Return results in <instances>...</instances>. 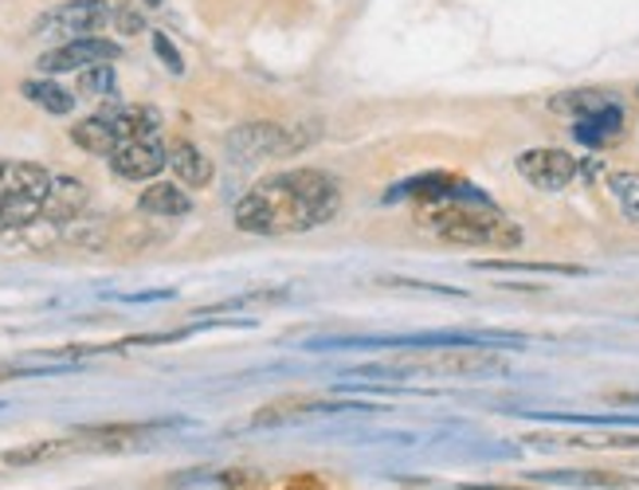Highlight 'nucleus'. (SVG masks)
<instances>
[{"instance_id":"obj_1","label":"nucleus","mask_w":639,"mask_h":490,"mask_svg":"<svg viewBox=\"0 0 639 490\" xmlns=\"http://www.w3.org/2000/svg\"><path fill=\"white\" fill-rule=\"evenodd\" d=\"M342 208L334 176L322 169H286L247 188L236 205V228L251 235H295L330 224Z\"/></svg>"},{"instance_id":"obj_2","label":"nucleus","mask_w":639,"mask_h":490,"mask_svg":"<svg viewBox=\"0 0 639 490\" xmlns=\"http://www.w3.org/2000/svg\"><path fill=\"white\" fill-rule=\"evenodd\" d=\"M428 228L459 247H494V252L521 247V228L506 220L471 185H463L452 196H440V200H428Z\"/></svg>"},{"instance_id":"obj_3","label":"nucleus","mask_w":639,"mask_h":490,"mask_svg":"<svg viewBox=\"0 0 639 490\" xmlns=\"http://www.w3.org/2000/svg\"><path fill=\"white\" fill-rule=\"evenodd\" d=\"M51 173L32 161H0V232L28 228L44 216Z\"/></svg>"},{"instance_id":"obj_4","label":"nucleus","mask_w":639,"mask_h":490,"mask_svg":"<svg viewBox=\"0 0 639 490\" xmlns=\"http://www.w3.org/2000/svg\"><path fill=\"white\" fill-rule=\"evenodd\" d=\"M369 372H435V377H491L506 372V357L491 350H443V353H408L393 362L373 365Z\"/></svg>"},{"instance_id":"obj_5","label":"nucleus","mask_w":639,"mask_h":490,"mask_svg":"<svg viewBox=\"0 0 639 490\" xmlns=\"http://www.w3.org/2000/svg\"><path fill=\"white\" fill-rule=\"evenodd\" d=\"M114 0H63L56 9L44 12L32 32L48 39H83V36H99L107 24H114Z\"/></svg>"},{"instance_id":"obj_6","label":"nucleus","mask_w":639,"mask_h":490,"mask_svg":"<svg viewBox=\"0 0 639 490\" xmlns=\"http://www.w3.org/2000/svg\"><path fill=\"white\" fill-rule=\"evenodd\" d=\"M306 142H310V137H306L303 130L279 126V122H247V126L228 134V154H232V161H239V166H251V161H263V157L295 154Z\"/></svg>"},{"instance_id":"obj_7","label":"nucleus","mask_w":639,"mask_h":490,"mask_svg":"<svg viewBox=\"0 0 639 490\" xmlns=\"http://www.w3.org/2000/svg\"><path fill=\"white\" fill-rule=\"evenodd\" d=\"M518 173H521V181H530L541 193H561V188L573 185V176L580 173V166L569 149L538 146V149L518 154Z\"/></svg>"},{"instance_id":"obj_8","label":"nucleus","mask_w":639,"mask_h":490,"mask_svg":"<svg viewBox=\"0 0 639 490\" xmlns=\"http://www.w3.org/2000/svg\"><path fill=\"white\" fill-rule=\"evenodd\" d=\"M122 56V48L107 36H83V39H67L60 48H51L40 56V71L44 75H67V71H87L95 63H114Z\"/></svg>"},{"instance_id":"obj_9","label":"nucleus","mask_w":639,"mask_h":490,"mask_svg":"<svg viewBox=\"0 0 639 490\" xmlns=\"http://www.w3.org/2000/svg\"><path fill=\"white\" fill-rule=\"evenodd\" d=\"M165 166H169V149H165V142H161V134L130 137V142H122V146L110 154V169H114L122 181H153Z\"/></svg>"},{"instance_id":"obj_10","label":"nucleus","mask_w":639,"mask_h":490,"mask_svg":"<svg viewBox=\"0 0 639 490\" xmlns=\"http://www.w3.org/2000/svg\"><path fill=\"white\" fill-rule=\"evenodd\" d=\"M83 208H87V185L75 181V176H51V188H48V200H44L40 220L67 224V220H75Z\"/></svg>"},{"instance_id":"obj_11","label":"nucleus","mask_w":639,"mask_h":490,"mask_svg":"<svg viewBox=\"0 0 639 490\" xmlns=\"http://www.w3.org/2000/svg\"><path fill=\"white\" fill-rule=\"evenodd\" d=\"M573 134H577V142H585V146H592V149L612 146V142L624 137V110H619V102H612V107L597 110V114L577 118V122H573Z\"/></svg>"},{"instance_id":"obj_12","label":"nucleus","mask_w":639,"mask_h":490,"mask_svg":"<svg viewBox=\"0 0 639 490\" xmlns=\"http://www.w3.org/2000/svg\"><path fill=\"white\" fill-rule=\"evenodd\" d=\"M169 169L177 173V181L185 188H205L212 181V161L205 157V149L193 142H177L169 146Z\"/></svg>"},{"instance_id":"obj_13","label":"nucleus","mask_w":639,"mask_h":490,"mask_svg":"<svg viewBox=\"0 0 639 490\" xmlns=\"http://www.w3.org/2000/svg\"><path fill=\"white\" fill-rule=\"evenodd\" d=\"M138 208L146 216H161V220H181V216L193 212V196L185 188L169 185V181H158L138 196Z\"/></svg>"},{"instance_id":"obj_14","label":"nucleus","mask_w":639,"mask_h":490,"mask_svg":"<svg viewBox=\"0 0 639 490\" xmlns=\"http://www.w3.org/2000/svg\"><path fill=\"white\" fill-rule=\"evenodd\" d=\"M99 114L107 118L110 126L119 130L122 142H130V137L158 134L161 130V114L153 107H122V102H114V107H102Z\"/></svg>"},{"instance_id":"obj_15","label":"nucleus","mask_w":639,"mask_h":490,"mask_svg":"<svg viewBox=\"0 0 639 490\" xmlns=\"http://www.w3.org/2000/svg\"><path fill=\"white\" fill-rule=\"evenodd\" d=\"M71 142H75L79 149H87V154H95V157H110L114 149L122 146L119 130L110 126V122H107L102 114L83 118L79 126H71Z\"/></svg>"},{"instance_id":"obj_16","label":"nucleus","mask_w":639,"mask_h":490,"mask_svg":"<svg viewBox=\"0 0 639 490\" xmlns=\"http://www.w3.org/2000/svg\"><path fill=\"white\" fill-rule=\"evenodd\" d=\"M616 98L609 95V90H565V95H553L550 98V110H557V114H569L573 122L585 114H597V110L612 107Z\"/></svg>"},{"instance_id":"obj_17","label":"nucleus","mask_w":639,"mask_h":490,"mask_svg":"<svg viewBox=\"0 0 639 490\" xmlns=\"http://www.w3.org/2000/svg\"><path fill=\"white\" fill-rule=\"evenodd\" d=\"M21 90L28 102H36V107L48 110V114H71V110H75V95L63 90L60 83H51V78H28Z\"/></svg>"},{"instance_id":"obj_18","label":"nucleus","mask_w":639,"mask_h":490,"mask_svg":"<svg viewBox=\"0 0 639 490\" xmlns=\"http://www.w3.org/2000/svg\"><path fill=\"white\" fill-rule=\"evenodd\" d=\"M475 267L499 274H585V267L573 264H526V259H479Z\"/></svg>"},{"instance_id":"obj_19","label":"nucleus","mask_w":639,"mask_h":490,"mask_svg":"<svg viewBox=\"0 0 639 490\" xmlns=\"http://www.w3.org/2000/svg\"><path fill=\"white\" fill-rule=\"evenodd\" d=\"M609 193H612V200L619 205V212H624V220L639 224V173H631V169L612 173L609 176Z\"/></svg>"},{"instance_id":"obj_20","label":"nucleus","mask_w":639,"mask_h":490,"mask_svg":"<svg viewBox=\"0 0 639 490\" xmlns=\"http://www.w3.org/2000/svg\"><path fill=\"white\" fill-rule=\"evenodd\" d=\"M114 90H119L114 63H95V68L79 71V95L83 98H110Z\"/></svg>"},{"instance_id":"obj_21","label":"nucleus","mask_w":639,"mask_h":490,"mask_svg":"<svg viewBox=\"0 0 639 490\" xmlns=\"http://www.w3.org/2000/svg\"><path fill=\"white\" fill-rule=\"evenodd\" d=\"M67 448H71V443L40 440V443H28V448L4 451V463H9V467H28V463H40V460H51V455H63Z\"/></svg>"},{"instance_id":"obj_22","label":"nucleus","mask_w":639,"mask_h":490,"mask_svg":"<svg viewBox=\"0 0 639 490\" xmlns=\"http://www.w3.org/2000/svg\"><path fill=\"white\" fill-rule=\"evenodd\" d=\"M153 51L161 56V63H165L173 75H185V59H181V51L169 44V36L165 32H153Z\"/></svg>"},{"instance_id":"obj_23","label":"nucleus","mask_w":639,"mask_h":490,"mask_svg":"<svg viewBox=\"0 0 639 490\" xmlns=\"http://www.w3.org/2000/svg\"><path fill=\"white\" fill-rule=\"evenodd\" d=\"M114 28L122 32V36H138V32H146V20H142L138 9H114Z\"/></svg>"},{"instance_id":"obj_24","label":"nucleus","mask_w":639,"mask_h":490,"mask_svg":"<svg viewBox=\"0 0 639 490\" xmlns=\"http://www.w3.org/2000/svg\"><path fill=\"white\" fill-rule=\"evenodd\" d=\"M142 4H146V9H161V4H165V0H142Z\"/></svg>"},{"instance_id":"obj_25","label":"nucleus","mask_w":639,"mask_h":490,"mask_svg":"<svg viewBox=\"0 0 639 490\" xmlns=\"http://www.w3.org/2000/svg\"><path fill=\"white\" fill-rule=\"evenodd\" d=\"M636 95H639V90H636Z\"/></svg>"}]
</instances>
